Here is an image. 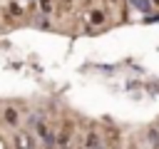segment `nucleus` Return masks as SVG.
Segmentation results:
<instances>
[{
  "label": "nucleus",
  "mask_w": 159,
  "mask_h": 149,
  "mask_svg": "<svg viewBox=\"0 0 159 149\" xmlns=\"http://www.w3.org/2000/svg\"><path fill=\"white\" fill-rule=\"evenodd\" d=\"M15 147H17V149H32L35 144H32V137H30V134L20 132V134H15Z\"/></svg>",
  "instance_id": "1"
},
{
  "label": "nucleus",
  "mask_w": 159,
  "mask_h": 149,
  "mask_svg": "<svg viewBox=\"0 0 159 149\" xmlns=\"http://www.w3.org/2000/svg\"><path fill=\"white\" fill-rule=\"evenodd\" d=\"M5 119H7L10 124H15V122H17V112H15V109H5Z\"/></svg>",
  "instance_id": "2"
},
{
  "label": "nucleus",
  "mask_w": 159,
  "mask_h": 149,
  "mask_svg": "<svg viewBox=\"0 0 159 149\" xmlns=\"http://www.w3.org/2000/svg\"><path fill=\"white\" fill-rule=\"evenodd\" d=\"M102 20H104L102 12H92V22H102Z\"/></svg>",
  "instance_id": "3"
},
{
  "label": "nucleus",
  "mask_w": 159,
  "mask_h": 149,
  "mask_svg": "<svg viewBox=\"0 0 159 149\" xmlns=\"http://www.w3.org/2000/svg\"><path fill=\"white\" fill-rule=\"evenodd\" d=\"M137 7H142V10H147V0H132Z\"/></svg>",
  "instance_id": "4"
},
{
  "label": "nucleus",
  "mask_w": 159,
  "mask_h": 149,
  "mask_svg": "<svg viewBox=\"0 0 159 149\" xmlns=\"http://www.w3.org/2000/svg\"><path fill=\"white\" fill-rule=\"evenodd\" d=\"M154 2H159V0H154Z\"/></svg>",
  "instance_id": "5"
}]
</instances>
